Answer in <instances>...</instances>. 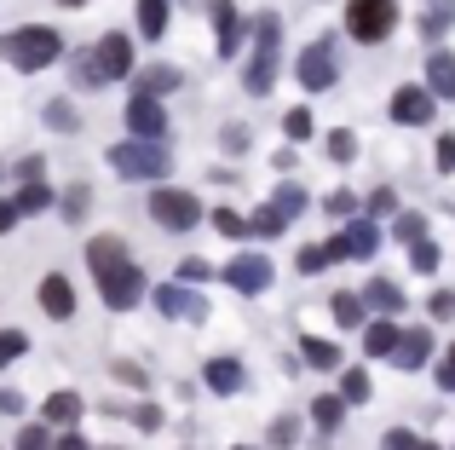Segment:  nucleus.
Masks as SVG:
<instances>
[{
    "label": "nucleus",
    "instance_id": "nucleus-35",
    "mask_svg": "<svg viewBox=\"0 0 455 450\" xmlns=\"http://www.w3.org/2000/svg\"><path fill=\"white\" fill-rule=\"evenodd\" d=\"M283 133H289V145H306V139L317 133V122H311V110H306V104H294V110L283 116Z\"/></svg>",
    "mask_w": 455,
    "mask_h": 450
},
{
    "label": "nucleus",
    "instance_id": "nucleus-7",
    "mask_svg": "<svg viewBox=\"0 0 455 450\" xmlns=\"http://www.w3.org/2000/svg\"><path fill=\"white\" fill-rule=\"evenodd\" d=\"M150 301H156V312H162V317H179V324H202V317H208V301H202V289H196V283H185V277L156 283Z\"/></svg>",
    "mask_w": 455,
    "mask_h": 450
},
{
    "label": "nucleus",
    "instance_id": "nucleus-9",
    "mask_svg": "<svg viewBox=\"0 0 455 450\" xmlns=\"http://www.w3.org/2000/svg\"><path fill=\"white\" fill-rule=\"evenodd\" d=\"M254 35V18H243V12L231 6V0H213V52L231 64L236 52H243V41Z\"/></svg>",
    "mask_w": 455,
    "mask_h": 450
},
{
    "label": "nucleus",
    "instance_id": "nucleus-53",
    "mask_svg": "<svg viewBox=\"0 0 455 450\" xmlns=\"http://www.w3.org/2000/svg\"><path fill=\"white\" fill-rule=\"evenodd\" d=\"M23 220V208H18V197H0V237L12 231V225Z\"/></svg>",
    "mask_w": 455,
    "mask_h": 450
},
{
    "label": "nucleus",
    "instance_id": "nucleus-1",
    "mask_svg": "<svg viewBox=\"0 0 455 450\" xmlns=\"http://www.w3.org/2000/svg\"><path fill=\"white\" fill-rule=\"evenodd\" d=\"M87 266H92V277H99V294H104L110 312L139 306V294H145V266L127 260V243L116 231H104V237H92V243H87Z\"/></svg>",
    "mask_w": 455,
    "mask_h": 450
},
{
    "label": "nucleus",
    "instance_id": "nucleus-57",
    "mask_svg": "<svg viewBox=\"0 0 455 450\" xmlns=\"http://www.w3.org/2000/svg\"><path fill=\"white\" fill-rule=\"evenodd\" d=\"M58 450H87V439H81L76 428H64V433H58Z\"/></svg>",
    "mask_w": 455,
    "mask_h": 450
},
{
    "label": "nucleus",
    "instance_id": "nucleus-12",
    "mask_svg": "<svg viewBox=\"0 0 455 450\" xmlns=\"http://www.w3.org/2000/svg\"><path fill=\"white\" fill-rule=\"evenodd\" d=\"M127 133L133 139H167V116H162V99L156 92H139L127 99Z\"/></svg>",
    "mask_w": 455,
    "mask_h": 450
},
{
    "label": "nucleus",
    "instance_id": "nucleus-42",
    "mask_svg": "<svg viewBox=\"0 0 455 450\" xmlns=\"http://www.w3.org/2000/svg\"><path fill=\"white\" fill-rule=\"evenodd\" d=\"M23 352H29V335H23V329H0V370H6V364H18Z\"/></svg>",
    "mask_w": 455,
    "mask_h": 450
},
{
    "label": "nucleus",
    "instance_id": "nucleus-40",
    "mask_svg": "<svg viewBox=\"0 0 455 450\" xmlns=\"http://www.w3.org/2000/svg\"><path fill=\"white\" fill-rule=\"evenodd\" d=\"M283 225H289V214H283V208L266 197V208H254V237H277Z\"/></svg>",
    "mask_w": 455,
    "mask_h": 450
},
{
    "label": "nucleus",
    "instance_id": "nucleus-32",
    "mask_svg": "<svg viewBox=\"0 0 455 450\" xmlns=\"http://www.w3.org/2000/svg\"><path fill=\"white\" fill-rule=\"evenodd\" d=\"M46 127H52V133H81L76 104H69V99H52V104H46Z\"/></svg>",
    "mask_w": 455,
    "mask_h": 450
},
{
    "label": "nucleus",
    "instance_id": "nucleus-52",
    "mask_svg": "<svg viewBox=\"0 0 455 450\" xmlns=\"http://www.w3.org/2000/svg\"><path fill=\"white\" fill-rule=\"evenodd\" d=\"M433 157H438V173H455V133L438 139V150H433Z\"/></svg>",
    "mask_w": 455,
    "mask_h": 450
},
{
    "label": "nucleus",
    "instance_id": "nucleus-49",
    "mask_svg": "<svg viewBox=\"0 0 455 450\" xmlns=\"http://www.w3.org/2000/svg\"><path fill=\"white\" fill-rule=\"evenodd\" d=\"M248 139H254V133H248V127H243V122H231V127H220V145H225V150H236V157H243V150H248Z\"/></svg>",
    "mask_w": 455,
    "mask_h": 450
},
{
    "label": "nucleus",
    "instance_id": "nucleus-19",
    "mask_svg": "<svg viewBox=\"0 0 455 450\" xmlns=\"http://www.w3.org/2000/svg\"><path fill=\"white\" fill-rule=\"evenodd\" d=\"M346 393H323V398H311V422H317V433L323 439H334L340 433V422H346Z\"/></svg>",
    "mask_w": 455,
    "mask_h": 450
},
{
    "label": "nucleus",
    "instance_id": "nucleus-43",
    "mask_svg": "<svg viewBox=\"0 0 455 450\" xmlns=\"http://www.w3.org/2000/svg\"><path fill=\"white\" fill-rule=\"evenodd\" d=\"M392 237H398V243H421V237H427V214H398Z\"/></svg>",
    "mask_w": 455,
    "mask_h": 450
},
{
    "label": "nucleus",
    "instance_id": "nucleus-34",
    "mask_svg": "<svg viewBox=\"0 0 455 450\" xmlns=\"http://www.w3.org/2000/svg\"><path fill=\"white\" fill-rule=\"evenodd\" d=\"M410 266L421 271V277H433V271L444 266V254H438V243H433V237H421V243H410Z\"/></svg>",
    "mask_w": 455,
    "mask_h": 450
},
{
    "label": "nucleus",
    "instance_id": "nucleus-24",
    "mask_svg": "<svg viewBox=\"0 0 455 450\" xmlns=\"http://www.w3.org/2000/svg\"><path fill=\"white\" fill-rule=\"evenodd\" d=\"M415 23H421V35H427V41H444V35H450V23H455V0H427Z\"/></svg>",
    "mask_w": 455,
    "mask_h": 450
},
{
    "label": "nucleus",
    "instance_id": "nucleus-21",
    "mask_svg": "<svg viewBox=\"0 0 455 450\" xmlns=\"http://www.w3.org/2000/svg\"><path fill=\"white\" fill-rule=\"evenodd\" d=\"M427 87H433L438 99L455 104V52H444V46H438V52L427 58Z\"/></svg>",
    "mask_w": 455,
    "mask_h": 450
},
{
    "label": "nucleus",
    "instance_id": "nucleus-28",
    "mask_svg": "<svg viewBox=\"0 0 455 450\" xmlns=\"http://www.w3.org/2000/svg\"><path fill=\"white\" fill-rule=\"evenodd\" d=\"M329 306H334V324H346V329H363V306H369V301H363V294H352V289H340V294H334V301H329Z\"/></svg>",
    "mask_w": 455,
    "mask_h": 450
},
{
    "label": "nucleus",
    "instance_id": "nucleus-26",
    "mask_svg": "<svg viewBox=\"0 0 455 450\" xmlns=\"http://www.w3.org/2000/svg\"><path fill=\"white\" fill-rule=\"evenodd\" d=\"M69 69H76V87H81V92L104 87V69H99V46H81V52L69 58Z\"/></svg>",
    "mask_w": 455,
    "mask_h": 450
},
{
    "label": "nucleus",
    "instance_id": "nucleus-56",
    "mask_svg": "<svg viewBox=\"0 0 455 450\" xmlns=\"http://www.w3.org/2000/svg\"><path fill=\"white\" fill-rule=\"evenodd\" d=\"M23 410V393H12V387H0V416H18Z\"/></svg>",
    "mask_w": 455,
    "mask_h": 450
},
{
    "label": "nucleus",
    "instance_id": "nucleus-20",
    "mask_svg": "<svg viewBox=\"0 0 455 450\" xmlns=\"http://www.w3.org/2000/svg\"><path fill=\"white\" fill-rule=\"evenodd\" d=\"M81 410H87V398H81V393H52V398H46V410H41V422H52V428L64 433V428H76V422H81Z\"/></svg>",
    "mask_w": 455,
    "mask_h": 450
},
{
    "label": "nucleus",
    "instance_id": "nucleus-22",
    "mask_svg": "<svg viewBox=\"0 0 455 450\" xmlns=\"http://www.w3.org/2000/svg\"><path fill=\"white\" fill-rule=\"evenodd\" d=\"M363 301H369V306H375V312H387V317H398V312H403V306H410V301H403V289H398V283H392V277H369V289H363Z\"/></svg>",
    "mask_w": 455,
    "mask_h": 450
},
{
    "label": "nucleus",
    "instance_id": "nucleus-59",
    "mask_svg": "<svg viewBox=\"0 0 455 450\" xmlns=\"http://www.w3.org/2000/svg\"><path fill=\"white\" fill-rule=\"evenodd\" d=\"M421 450H438V445H421Z\"/></svg>",
    "mask_w": 455,
    "mask_h": 450
},
{
    "label": "nucleus",
    "instance_id": "nucleus-13",
    "mask_svg": "<svg viewBox=\"0 0 455 450\" xmlns=\"http://www.w3.org/2000/svg\"><path fill=\"white\" fill-rule=\"evenodd\" d=\"M433 352H438V341H433V329H403V341H398V352H392V370H403V375H415V370H427L433 364Z\"/></svg>",
    "mask_w": 455,
    "mask_h": 450
},
{
    "label": "nucleus",
    "instance_id": "nucleus-6",
    "mask_svg": "<svg viewBox=\"0 0 455 450\" xmlns=\"http://www.w3.org/2000/svg\"><path fill=\"white\" fill-rule=\"evenodd\" d=\"M150 220L162 225V231H190V225L202 220L196 191H179V185H156V191H150Z\"/></svg>",
    "mask_w": 455,
    "mask_h": 450
},
{
    "label": "nucleus",
    "instance_id": "nucleus-17",
    "mask_svg": "<svg viewBox=\"0 0 455 450\" xmlns=\"http://www.w3.org/2000/svg\"><path fill=\"white\" fill-rule=\"evenodd\" d=\"M202 382H208V393L231 398V393H243V382H248V375H243V364H236V358H225V352H220V358H208Z\"/></svg>",
    "mask_w": 455,
    "mask_h": 450
},
{
    "label": "nucleus",
    "instance_id": "nucleus-38",
    "mask_svg": "<svg viewBox=\"0 0 455 450\" xmlns=\"http://www.w3.org/2000/svg\"><path fill=\"white\" fill-rule=\"evenodd\" d=\"M18 208H23V214H46V208H52V185L29 180V185L18 191Z\"/></svg>",
    "mask_w": 455,
    "mask_h": 450
},
{
    "label": "nucleus",
    "instance_id": "nucleus-46",
    "mask_svg": "<svg viewBox=\"0 0 455 450\" xmlns=\"http://www.w3.org/2000/svg\"><path fill=\"white\" fill-rule=\"evenodd\" d=\"M427 312H433V324H450V317H455V294H450V289H433Z\"/></svg>",
    "mask_w": 455,
    "mask_h": 450
},
{
    "label": "nucleus",
    "instance_id": "nucleus-18",
    "mask_svg": "<svg viewBox=\"0 0 455 450\" xmlns=\"http://www.w3.org/2000/svg\"><path fill=\"white\" fill-rule=\"evenodd\" d=\"M398 341H403V329L392 324L387 312H380L375 324H363V352H369V358H392V352H398Z\"/></svg>",
    "mask_w": 455,
    "mask_h": 450
},
{
    "label": "nucleus",
    "instance_id": "nucleus-3",
    "mask_svg": "<svg viewBox=\"0 0 455 450\" xmlns=\"http://www.w3.org/2000/svg\"><path fill=\"white\" fill-rule=\"evenodd\" d=\"M277 58H283V18L277 12H259L254 18V58H248V76H243V87L254 99H266L277 87Z\"/></svg>",
    "mask_w": 455,
    "mask_h": 450
},
{
    "label": "nucleus",
    "instance_id": "nucleus-50",
    "mask_svg": "<svg viewBox=\"0 0 455 450\" xmlns=\"http://www.w3.org/2000/svg\"><path fill=\"white\" fill-rule=\"evenodd\" d=\"M179 277H185V283H208V277H213V266L190 254V260H179Z\"/></svg>",
    "mask_w": 455,
    "mask_h": 450
},
{
    "label": "nucleus",
    "instance_id": "nucleus-39",
    "mask_svg": "<svg viewBox=\"0 0 455 450\" xmlns=\"http://www.w3.org/2000/svg\"><path fill=\"white\" fill-rule=\"evenodd\" d=\"M271 203H277V208H283V214H289V220H294V214H300V208L311 203V197H306V185H294V180H283V185H277V191H271Z\"/></svg>",
    "mask_w": 455,
    "mask_h": 450
},
{
    "label": "nucleus",
    "instance_id": "nucleus-33",
    "mask_svg": "<svg viewBox=\"0 0 455 450\" xmlns=\"http://www.w3.org/2000/svg\"><path fill=\"white\" fill-rule=\"evenodd\" d=\"M323 150H329V162H340V168H346V162L357 157V133H352V127H334V133L323 139Z\"/></svg>",
    "mask_w": 455,
    "mask_h": 450
},
{
    "label": "nucleus",
    "instance_id": "nucleus-27",
    "mask_svg": "<svg viewBox=\"0 0 455 450\" xmlns=\"http://www.w3.org/2000/svg\"><path fill=\"white\" fill-rule=\"evenodd\" d=\"M139 29H145V41H162L167 35V0H139Z\"/></svg>",
    "mask_w": 455,
    "mask_h": 450
},
{
    "label": "nucleus",
    "instance_id": "nucleus-58",
    "mask_svg": "<svg viewBox=\"0 0 455 450\" xmlns=\"http://www.w3.org/2000/svg\"><path fill=\"white\" fill-rule=\"evenodd\" d=\"M58 6H69V12H76V6H87V0H58Z\"/></svg>",
    "mask_w": 455,
    "mask_h": 450
},
{
    "label": "nucleus",
    "instance_id": "nucleus-51",
    "mask_svg": "<svg viewBox=\"0 0 455 450\" xmlns=\"http://www.w3.org/2000/svg\"><path fill=\"white\" fill-rule=\"evenodd\" d=\"M116 382H127V387H139V393H145L150 387V375L139 370V364H127V358H116Z\"/></svg>",
    "mask_w": 455,
    "mask_h": 450
},
{
    "label": "nucleus",
    "instance_id": "nucleus-36",
    "mask_svg": "<svg viewBox=\"0 0 455 450\" xmlns=\"http://www.w3.org/2000/svg\"><path fill=\"white\" fill-rule=\"evenodd\" d=\"M294 266H300V277H317V271H329V243H306L300 254H294Z\"/></svg>",
    "mask_w": 455,
    "mask_h": 450
},
{
    "label": "nucleus",
    "instance_id": "nucleus-10",
    "mask_svg": "<svg viewBox=\"0 0 455 450\" xmlns=\"http://www.w3.org/2000/svg\"><path fill=\"white\" fill-rule=\"evenodd\" d=\"M220 277L231 283L236 294H266L271 277H277V266H271L266 254H236V260H225V266H220Z\"/></svg>",
    "mask_w": 455,
    "mask_h": 450
},
{
    "label": "nucleus",
    "instance_id": "nucleus-31",
    "mask_svg": "<svg viewBox=\"0 0 455 450\" xmlns=\"http://www.w3.org/2000/svg\"><path fill=\"white\" fill-rule=\"evenodd\" d=\"M340 393H346V405H369V393H375V382H369V370H340Z\"/></svg>",
    "mask_w": 455,
    "mask_h": 450
},
{
    "label": "nucleus",
    "instance_id": "nucleus-4",
    "mask_svg": "<svg viewBox=\"0 0 455 450\" xmlns=\"http://www.w3.org/2000/svg\"><path fill=\"white\" fill-rule=\"evenodd\" d=\"M110 168L127 185H162L173 162H167L162 139H122V145H110Z\"/></svg>",
    "mask_w": 455,
    "mask_h": 450
},
{
    "label": "nucleus",
    "instance_id": "nucleus-2",
    "mask_svg": "<svg viewBox=\"0 0 455 450\" xmlns=\"http://www.w3.org/2000/svg\"><path fill=\"white\" fill-rule=\"evenodd\" d=\"M0 58H6L12 69H23V76H35V69L64 58V41H58V29H46V23H23V29L0 35Z\"/></svg>",
    "mask_w": 455,
    "mask_h": 450
},
{
    "label": "nucleus",
    "instance_id": "nucleus-25",
    "mask_svg": "<svg viewBox=\"0 0 455 450\" xmlns=\"http://www.w3.org/2000/svg\"><path fill=\"white\" fill-rule=\"evenodd\" d=\"M133 87L139 92H156V99H162V92H173V87H185V76H179L173 64H150L145 76H133Z\"/></svg>",
    "mask_w": 455,
    "mask_h": 450
},
{
    "label": "nucleus",
    "instance_id": "nucleus-54",
    "mask_svg": "<svg viewBox=\"0 0 455 450\" xmlns=\"http://www.w3.org/2000/svg\"><path fill=\"white\" fill-rule=\"evenodd\" d=\"M438 387H444V393H455V347L444 352V364H438Z\"/></svg>",
    "mask_w": 455,
    "mask_h": 450
},
{
    "label": "nucleus",
    "instance_id": "nucleus-23",
    "mask_svg": "<svg viewBox=\"0 0 455 450\" xmlns=\"http://www.w3.org/2000/svg\"><path fill=\"white\" fill-rule=\"evenodd\" d=\"M300 364L306 370H340V347L323 335H300Z\"/></svg>",
    "mask_w": 455,
    "mask_h": 450
},
{
    "label": "nucleus",
    "instance_id": "nucleus-11",
    "mask_svg": "<svg viewBox=\"0 0 455 450\" xmlns=\"http://www.w3.org/2000/svg\"><path fill=\"white\" fill-rule=\"evenodd\" d=\"M433 110H438V92L427 87V81H410V87L392 92V122H398V127H427Z\"/></svg>",
    "mask_w": 455,
    "mask_h": 450
},
{
    "label": "nucleus",
    "instance_id": "nucleus-47",
    "mask_svg": "<svg viewBox=\"0 0 455 450\" xmlns=\"http://www.w3.org/2000/svg\"><path fill=\"white\" fill-rule=\"evenodd\" d=\"M162 422H167V416H162V405H133V428H139V433H156Z\"/></svg>",
    "mask_w": 455,
    "mask_h": 450
},
{
    "label": "nucleus",
    "instance_id": "nucleus-14",
    "mask_svg": "<svg viewBox=\"0 0 455 450\" xmlns=\"http://www.w3.org/2000/svg\"><path fill=\"white\" fill-rule=\"evenodd\" d=\"M41 312L52 317V324H69V317H76V289H69L64 271H46L41 277Z\"/></svg>",
    "mask_w": 455,
    "mask_h": 450
},
{
    "label": "nucleus",
    "instance_id": "nucleus-16",
    "mask_svg": "<svg viewBox=\"0 0 455 450\" xmlns=\"http://www.w3.org/2000/svg\"><path fill=\"white\" fill-rule=\"evenodd\" d=\"M340 237H346V254H352V260H375L380 243H387V231H380L375 220H363V214H352V225H346Z\"/></svg>",
    "mask_w": 455,
    "mask_h": 450
},
{
    "label": "nucleus",
    "instance_id": "nucleus-8",
    "mask_svg": "<svg viewBox=\"0 0 455 450\" xmlns=\"http://www.w3.org/2000/svg\"><path fill=\"white\" fill-rule=\"evenodd\" d=\"M294 76H300L306 92H329L340 81V58H334V41H311L300 58H294Z\"/></svg>",
    "mask_w": 455,
    "mask_h": 450
},
{
    "label": "nucleus",
    "instance_id": "nucleus-29",
    "mask_svg": "<svg viewBox=\"0 0 455 450\" xmlns=\"http://www.w3.org/2000/svg\"><path fill=\"white\" fill-rule=\"evenodd\" d=\"M87 208H92V185H69V191L58 197V214H64L69 225H81V220H87Z\"/></svg>",
    "mask_w": 455,
    "mask_h": 450
},
{
    "label": "nucleus",
    "instance_id": "nucleus-48",
    "mask_svg": "<svg viewBox=\"0 0 455 450\" xmlns=\"http://www.w3.org/2000/svg\"><path fill=\"white\" fill-rule=\"evenodd\" d=\"M363 208H369V214H392V208H398V191H392V185H380V191L363 197Z\"/></svg>",
    "mask_w": 455,
    "mask_h": 450
},
{
    "label": "nucleus",
    "instance_id": "nucleus-60",
    "mask_svg": "<svg viewBox=\"0 0 455 450\" xmlns=\"http://www.w3.org/2000/svg\"><path fill=\"white\" fill-rule=\"evenodd\" d=\"M231 450H248V445H231Z\"/></svg>",
    "mask_w": 455,
    "mask_h": 450
},
{
    "label": "nucleus",
    "instance_id": "nucleus-55",
    "mask_svg": "<svg viewBox=\"0 0 455 450\" xmlns=\"http://www.w3.org/2000/svg\"><path fill=\"white\" fill-rule=\"evenodd\" d=\"M41 168H46V162H41V157H23V162H18V168H12V173H18V180H23V185H29V180H41Z\"/></svg>",
    "mask_w": 455,
    "mask_h": 450
},
{
    "label": "nucleus",
    "instance_id": "nucleus-45",
    "mask_svg": "<svg viewBox=\"0 0 455 450\" xmlns=\"http://www.w3.org/2000/svg\"><path fill=\"white\" fill-rule=\"evenodd\" d=\"M357 208H363V197L357 191H329V214H340V220H352Z\"/></svg>",
    "mask_w": 455,
    "mask_h": 450
},
{
    "label": "nucleus",
    "instance_id": "nucleus-37",
    "mask_svg": "<svg viewBox=\"0 0 455 450\" xmlns=\"http://www.w3.org/2000/svg\"><path fill=\"white\" fill-rule=\"evenodd\" d=\"M12 450H58V439H52V422H29V428L18 433V445Z\"/></svg>",
    "mask_w": 455,
    "mask_h": 450
},
{
    "label": "nucleus",
    "instance_id": "nucleus-5",
    "mask_svg": "<svg viewBox=\"0 0 455 450\" xmlns=\"http://www.w3.org/2000/svg\"><path fill=\"white\" fill-rule=\"evenodd\" d=\"M398 29V0H346V35L357 46H380Z\"/></svg>",
    "mask_w": 455,
    "mask_h": 450
},
{
    "label": "nucleus",
    "instance_id": "nucleus-44",
    "mask_svg": "<svg viewBox=\"0 0 455 450\" xmlns=\"http://www.w3.org/2000/svg\"><path fill=\"white\" fill-rule=\"evenodd\" d=\"M427 439L415 428H387V439H380V450H421Z\"/></svg>",
    "mask_w": 455,
    "mask_h": 450
},
{
    "label": "nucleus",
    "instance_id": "nucleus-41",
    "mask_svg": "<svg viewBox=\"0 0 455 450\" xmlns=\"http://www.w3.org/2000/svg\"><path fill=\"white\" fill-rule=\"evenodd\" d=\"M294 439H300V416H277L266 428V445H277V450H289Z\"/></svg>",
    "mask_w": 455,
    "mask_h": 450
},
{
    "label": "nucleus",
    "instance_id": "nucleus-30",
    "mask_svg": "<svg viewBox=\"0 0 455 450\" xmlns=\"http://www.w3.org/2000/svg\"><path fill=\"white\" fill-rule=\"evenodd\" d=\"M213 231L231 237V243H243V237H254V220H243L236 208H213Z\"/></svg>",
    "mask_w": 455,
    "mask_h": 450
},
{
    "label": "nucleus",
    "instance_id": "nucleus-15",
    "mask_svg": "<svg viewBox=\"0 0 455 450\" xmlns=\"http://www.w3.org/2000/svg\"><path fill=\"white\" fill-rule=\"evenodd\" d=\"M99 69H104V81H127L133 76V41H127V35H104L99 41Z\"/></svg>",
    "mask_w": 455,
    "mask_h": 450
}]
</instances>
